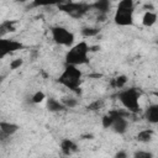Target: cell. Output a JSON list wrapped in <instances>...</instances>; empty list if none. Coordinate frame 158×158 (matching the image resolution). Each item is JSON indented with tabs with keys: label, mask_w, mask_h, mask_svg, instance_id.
Instances as JSON below:
<instances>
[{
	"label": "cell",
	"mask_w": 158,
	"mask_h": 158,
	"mask_svg": "<svg viewBox=\"0 0 158 158\" xmlns=\"http://www.w3.org/2000/svg\"><path fill=\"white\" fill-rule=\"evenodd\" d=\"M90 6H93L95 10H98L100 14L105 15V14L110 10L111 4H110V1H107V0H99V1H95V2H94L93 5H90Z\"/></svg>",
	"instance_id": "cell-14"
},
{
	"label": "cell",
	"mask_w": 158,
	"mask_h": 158,
	"mask_svg": "<svg viewBox=\"0 0 158 158\" xmlns=\"http://www.w3.org/2000/svg\"><path fill=\"white\" fill-rule=\"evenodd\" d=\"M157 22V14L153 10H147L142 16V23L146 27H151Z\"/></svg>",
	"instance_id": "cell-12"
},
{
	"label": "cell",
	"mask_w": 158,
	"mask_h": 158,
	"mask_svg": "<svg viewBox=\"0 0 158 158\" xmlns=\"http://www.w3.org/2000/svg\"><path fill=\"white\" fill-rule=\"evenodd\" d=\"M44 99H46V95H44V93H43V91H41V90L36 91V93L31 96V100H32V102H33V104H41Z\"/></svg>",
	"instance_id": "cell-18"
},
{
	"label": "cell",
	"mask_w": 158,
	"mask_h": 158,
	"mask_svg": "<svg viewBox=\"0 0 158 158\" xmlns=\"http://www.w3.org/2000/svg\"><path fill=\"white\" fill-rule=\"evenodd\" d=\"M63 11L68 12L70 16L73 17H79L83 14H85L91 6L88 4H83V2H65L63 5L59 6Z\"/></svg>",
	"instance_id": "cell-7"
},
{
	"label": "cell",
	"mask_w": 158,
	"mask_h": 158,
	"mask_svg": "<svg viewBox=\"0 0 158 158\" xmlns=\"http://www.w3.org/2000/svg\"><path fill=\"white\" fill-rule=\"evenodd\" d=\"M14 31H15V26H14L12 22L5 21V22L0 23V37L5 36V35L9 33V32H14Z\"/></svg>",
	"instance_id": "cell-16"
},
{
	"label": "cell",
	"mask_w": 158,
	"mask_h": 158,
	"mask_svg": "<svg viewBox=\"0 0 158 158\" xmlns=\"http://www.w3.org/2000/svg\"><path fill=\"white\" fill-rule=\"evenodd\" d=\"M144 117L149 123L156 125L158 122V104L148 105L144 110Z\"/></svg>",
	"instance_id": "cell-10"
},
{
	"label": "cell",
	"mask_w": 158,
	"mask_h": 158,
	"mask_svg": "<svg viewBox=\"0 0 158 158\" xmlns=\"http://www.w3.org/2000/svg\"><path fill=\"white\" fill-rule=\"evenodd\" d=\"M21 64H22V60H21V59H16V60H12V62H11L10 67H11V69H16V68H19Z\"/></svg>",
	"instance_id": "cell-24"
},
{
	"label": "cell",
	"mask_w": 158,
	"mask_h": 158,
	"mask_svg": "<svg viewBox=\"0 0 158 158\" xmlns=\"http://www.w3.org/2000/svg\"><path fill=\"white\" fill-rule=\"evenodd\" d=\"M51 36L52 40L59 44V46H64V47H72L74 43V35L72 31H69L68 28L63 27V26H54L51 28Z\"/></svg>",
	"instance_id": "cell-5"
},
{
	"label": "cell",
	"mask_w": 158,
	"mask_h": 158,
	"mask_svg": "<svg viewBox=\"0 0 158 158\" xmlns=\"http://www.w3.org/2000/svg\"><path fill=\"white\" fill-rule=\"evenodd\" d=\"M115 158H127V153L125 151H120L118 153H116Z\"/></svg>",
	"instance_id": "cell-25"
},
{
	"label": "cell",
	"mask_w": 158,
	"mask_h": 158,
	"mask_svg": "<svg viewBox=\"0 0 158 158\" xmlns=\"http://www.w3.org/2000/svg\"><path fill=\"white\" fill-rule=\"evenodd\" d=\"M19 130V126L12 122H0V133L2 137H10L14 133H16Z\"/></svg>",
	"instance_id": "cell-11"
},
{
	"label": "cell",
	"mask_w": 158,
	"mask_h": 158,
	"mask_svg": "<svg viewBox=\"0 0 158 158\" xmlns=\"http://www.w3.org/2000/svg\"><path fill=\"white\" fill-rule=\"evenodd\" d=\"M20 48H22V43L17 42L15 40L0 37V58H4L6 56H9L10 53L19 51Z\"/></svg>",
	"instance_id": "cell-8"
},
{
	"label": "cell",
	"mask_w": 158,
	"mask_h": 158,
	"mask_svg": "<svg viewBox=\"0 0 158 158\" xmlns=\"http://www.w3.org/2000/svg\"><path fill=\"white\" fill-rule=\"evenodd\" d=\"M135 5L131 0H122L118 2L115 14H114V21L117 26H132L135 22Z\"/></svg>",
	"instance_id": "cell-2"
},
{
	"label": "cell",
	"mask_w": 158,
	"mask_h": 158,
	"mask_svg": "<svg viewBox=\"0 0 158 158\" xmlns=\"http://www.w3.org/2000/svg\"><path fill=\"white\" fill-rule=\"evenodd\" d=\"M83 73L78 67L74 65H65L64 70L58 78V81L60 85L67 88L70 91H77L81 84Z\"/></svg>",
	"instance_id": "cell-3"
},
{
	"label": "cell",
	"mask_w": 158,
	"mask_h": 158,
	"mask_svg": "<svg viewBox=\"0 0 158 158\" xmlns=\"http://www.w3.org/2000/svg\"><path fill=\"white\" fill-rule=\"evenodd\" d=\"M89 52L90 47L85 41L73 44L72 47H69L65 54V65L79 67L86 64L89 62Z\"/></svg>",
	"instance_id": "cell-1"
},
{
	"label": "cell",
	"mask_w": 158,
	"mask_h": 158,
	"mask_svg": "<svg viewBox=\"0 0 158 158\" xmlns=\"http://www.w3.org/2000/svg\"><path fill=\"white\" fill-rule=\"evenodd\" d=\"M98 33H99V28H96V27H85V28H83V35L85 37H93Z\"/></svg>",
	"instance_id": "cell-20"
},
{
	"label": "cell",
	"mask_w": 158,
	"mask_h": 158,
	"mask_svg": "<svg viewBox=\"0 0 158 158\" xmlns=\"http://www.w3.org/2000/svg\"><path fill=\"white\" fill-rule=\"evenodd\" d=\"M47 109L51 112H59V111L64 110L65 107L63 106V104H62L60 100H57L54 98H48L47 99Z\"/></svg>",
	"instance_id": "cell-13"
},
{
	"label": "cell",
	"mask_w": 158,
	"mask_h": 158,
	"mask_svg": "<svg viewBox=\"0 0 158 158\" xmlns=\"http://www.w3.org/2000/svg\"><path fill=\"white\" fill-rule=\"evenodd\" d=\"M110 114L112 115V122L110 128L115 133H118V135L125 133L128 128V121L126 118V115L120 111H110Z\"/></svg>",
	"instance_id": "cell-6"
},
{
	"label": "cell",
	"mask_w": 158,
	"mask_h": 158,
	"mask_svg": "<svg viewBox=\"0 0 158 158\" xmlns=\"http://www.w3.org/2000/svg\"><path fill=\"white\" fill-rule=\"evenodd\" d=\"M127 83V77L126 75H118L112 80V86L116 89H123Z\"/></svg>",
	"instance_id": "cell-17"
},
{
	"label": "cell",
	"mask_w": 158,
	"mask_h": 158,
	"mask_svg": "<svg viewBox=\"0 0 158 158\" xmlns=\"http://www.w3.org/2000/svg\"><path fill=\"white\" fill-rule=\"evenodd\" d=\"M102 105H104L102 100H96V101H94L93 104H90V105L88 106V109H89V110H99Z\"/></svg>",
	"instance_id": "cell-23"
},
{
	"label": "cell",
	"mask_w": 158,
	"mask_h": 158,
	"mask_svg": "<svg viewBox=\"0 0 158 158\" xmlns=\"http://www.w3.org/2000/svg\"><path fill=\"white\" fill-rule=\"evenodd\" d=\"M133 158H154V157L148 151H137V152H135Z\"/></svg>",
	"instance_id": "cell-21"
},
{
	"label": "cell",
	"mask_w": 158,
	"mask_h": 158,
	"mask_svg": "<svg viewBox=\"0 0 158 158\" xmlns=\"http://www.w3.org/2000/svg\"><path fill=\"white\" fill-rule=\"evenodd\" d=\"M139 91L135 88L121 89L117 98L121 105L128 112H137L139 110Z\"/></svg>",
	"instance_id": "cell-4"
},
{
	"label": "cell",
	"mask_w": 158,
	"mask_h": 158,
	"mask_svg": "<svg viewBox=\"0 0 158 158\" xmlns=\"http://www.w3.org/2000/svg\"><path fill=\"white\" fill-rule=\"evenodd\" d=\"M153 138V131L152 130H142V131H139L138 132V135H137V139L139 141V142H149L151 139Z\"/></svg>",
	"instance_id": "cell-15"
},
{
	"label": "cell",
	"mask_w": 158,
	"mask_h": 158,
	"mask_svg": "<svg viewBox=\"0 0 158 158\" xmlns=\"http://www.w3.org/2000/svg\"><path fill=\"white\" fill-rule=\"evenodd\" d=\"M60 151L64 156L70 157V156H73L74 153L78 152V144L74 141H72L69 138H65L60 142Z\"/></svg>",
	"instance_id": "cell-9"
},
{
	"label": "cell",
	"mask_w": 158,
	"mask_h": 158,
	"mask_svg": "<svg viewBox=\"0 0 158 158\" xmlns=\"http://www.w3.org/2000/svg\"><path fill=\"white\" fill-rule=\"evenodd\" d=\"M111 122H112V115L109 112L107 115H105V116L102 117V126H104L105 128H110Z\"/></svg>",
	"instance_id": "cell-22"
},
{
	"label": "cell",
	"mask_w": 158,
	"mask_h": 158,
	"mask_svg": "<svg viewBox=\"0 0 158 158\" xmlns=\"http://www.w3.org/2000/svg\"><path fill=\"white\" fill-rule=\"evenodd\" d=\"M62 104H63V106L65 107V109H72V107H74L77 104H78V101H77V99H74V98H63L62 100Z\"/></svg>",
	"instance_id": "cell-19"
}]
</instances>
